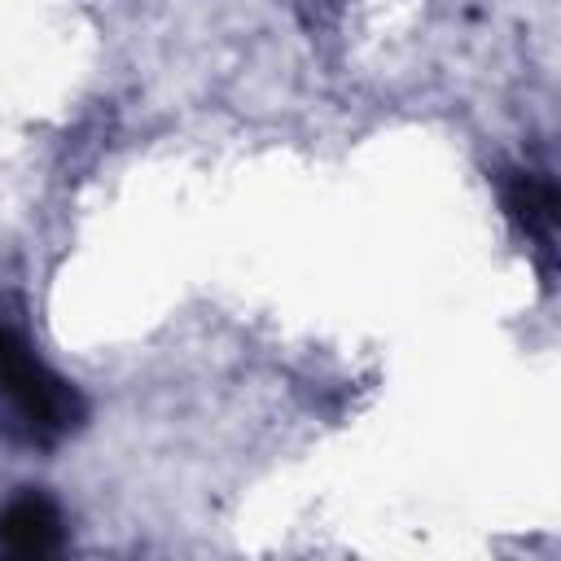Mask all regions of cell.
<instances>
[{
	"label": "cell",
	"mask_w": 561,
	"mask_h": 561,
	"mask_svg": "<svg viewBox=\"0 0 561 561\" xmlns=\"http://www.w3.org/2000/svg\"><path fill=\"white\" fill-rule=\"evenodd\" d=\"M0 408L4 430L31 447H53L83 421L79 390L57 377L9 324H0Z\"/></svg>",
	"instance_id": "cell-1"
},
{
	"label": "cell",
	"mask_w": 561,
	"mask_h": 561,
	"mask_svg": "<svg viewBox=\"0 0 561 561\" xmlns=\"http://www.w3.org/2000/svg\"><path fill=\"white\" fill-rule=\"evenodd\" d=\"M0 548L9 557H48L61 548V513L48 495L22 491L0 508Z\"/></svg>",
	"instance_id": "cell-2"
},
{
	"label": "cell",
	"mask_w": 561,
	"mask_h": 561,
	"mask_svg": "<svg viewBox=\"0 0 561 561\" xmlns=\"http://www.w3.org/2000/svg\"><path fill=\"white\" fill-rule=\"evenodd\" d=\"M508 210H513V219L522 224L526 237L552 241V228H557V188H552V180H543L535 171H522L508 184Z\"/></svg>",
	"instance_id": "cell-3"
}]
</instances>
